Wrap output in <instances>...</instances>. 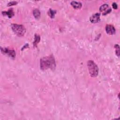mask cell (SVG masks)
I'll return each instance as SVG.
<instances>
[{"mask_svg": "<svg viewBox=\"0 0 120 120\" xmlns=\"http://www.w3.org/2000/svg\"><path fill=\"white\" fill-rule=\"evenodd\" d=\"M40 63L41 69L42 70H45L48 68L53 69L55 68L56 66L54 57L52 55L41 59Z\"/></svg>", "mask_w": 120, "mask_h": 120, "instance_id": "6da1fadb", "label": "cell"}, {"mask_svg": "<svg viewBox=\"0 0 120 120\" xmlns=\"http://www.w3.org/2000/svg\"><path fill=\"white\" fill-rule=\"evenodd\" d=\"M87 65L90 75L94 77L97 76L98 73V68L97 64L92 60H89Z\"/></svg>", "mask_w": 120, "mask_h": 120, "instance_id": "7a4b0ae2", "label": "cell"}, {"mask_svg": "<svg viewBox=\"0 0 120 120\" xmlns=\"http://www.w3.org/2000/svg\"><path fill=\"white\" fill-rule=\"evenodd\" d=\"M11 28L15 33L20 37L23 36L26 31L25 28L21 24H11Z\"/></svg>", "mask_w": 120, "mask_h": 120, "instance_id": "3957f363", "label": "cell"}, {"mask_svg": "<svg viewBox=\"0 0 120 120\" xmlns=\"http://www.w3.org/2000/svg\"><path fill=\"white\" fill-rule=\"evenodd\" d=\"M111 8L107 4H104L101 5L99 8V10L102 13L103 15H106L111 11Z\"/></svg>", "mask_w": 120, "mask_h": 120, "instance_id": "277c9868", "label": "cell"}, {"mask_svg": "<svg viewBox=\"0 0 120 120\" xmlns=\"http://www.w3.org/2000/svg\"><path fill=\"white\" fill-rule=\"evenodd\" d=\"M100 14L98 13H96L92 15L90 18V20L92 23L98 22L100 20Z\"/></svg>", "mask_w": 120, "mask_h": 120, "instance_id": "5b68a950", "label": "cell"}, {"mask_svg": "<svg viewBox=\"0 0 120 120\" xmlns=\"http://www.w3.org/2000/svg\"><path fill=\"white\" fill-rule=\"evenodd\" d=\"M105 30L106 33L109 35H112L115 33V29L113 25L111 24H107L106 25Z\"/></svg>", "mask_w": 120, "mask_h": 120, "instance_id": "8992f818", "label": "cell"}, {"mask_svg": "<svg viewBox=\"0 0 120 120\" xmlns=\"http://www.w3.org/2000/svg\"><path fill=\"white\" fill-rule=\"evenodd\" d=\"M1 50L2 52L8 54L11 57H15V52L14 50H10L8 48H3L1 49Z\"/></svg>", "mask_w": 120, "mask_h": 120, "instance_id": "52a82bcc", "label": "cell"}, {"mask_svg": "<svg viewBox=\"0 0 120 120\" xmlns=\"http://www.w3.org/2000/svg\"><path fill=\"white\" fill-rule=\"evenodd\" d=\"M2 14L3 15H7L9 18H11L14 15V13L12 8L9 9L7 11H2Z\"/></svg>", "mask_w": 120, "mask_h": 120, "instance_id": "ba28073f", "label": "cell"}, {"mask_svg": "<svg viewBox=\"0 0 120 120\" xmlns=\"http://www.w3.org/2000/svg\"><path fill=\"white\" fill-rule=\"evenodd\" d=\"M71 5L75 8H80L82 6V4L80 2H77L76 1H71Z\"/></svg>", "mask_w": 120, "mask_h": 120, "instance_id": "9c48e42d", "label": "cell"}, {"mask_svg": "<svg viewBox=\"0 0 120 120\" xmlns=\"http://www.w3.org/2000/svg\"><path fill=\"white\" fill-rule=\"evenodd\" d=\"M33 15L36 19H38L40 16V12L38 9H35L33 12Z\"/></svg>", "mask_w": 120, "mask_h": 120, "instance_id": "30bf717a", "label": "cell"}, {"mask_svg": "<svg viewBox=\"0 0 120 120\" xmlns=\"http://www.w3.org/2000/svg\"><path fill=\"white\" fill-rule=\"evenodd\" d=\"M48 15H49L52 18H53L54 17V15L55 13H56V11L55 10H52V9H50L48 11Z\"/></svg>", "mask_w": 120, "mask_h": 120, "instance_id": "8fae6325", "label": "cell"}, {"mask_svg": "<svg viewBox=\"0 0 120 120\" xmlns=\"http://www.w3.org/2000/svg\"><path fill=\"white\" fill-rule=\"evenodd\" d=\"M40 41V37L39 35L36 34L35 36V40L33 43L34 45H36Z\"/></svg>", "mask_w": 120, "mask_h": 120, "instance_id": "7c38bea8", "label": "cell"}, {"mask_svg": "<svg viewBox=\"0 0 120 120\" xmlns=\"http://www.w3.org/2000/svg\"><path fill=\"white\" fill-rule=\"evenodd\" d=\"M114 47L116 48V55L119 57L120 56V47L119 45L117 44L114 45Z\"/></svg>", "mask_w": 120, "mask_h": 120, "instance_id": "4fadbf2b", "label": "cell"}, {"mask_svg": "<svg viewBox=\"0 0 120 120\" xmlns=\"http://www.w3.org/2000/svg\"><path fill=\"white\" fill-rule=\"evenodd\" d=\"M17 3V1H10L9 3H8L7 6H13V5H16Z\"/></svg>", "mask_w": 120, "mask_h": 120, "instance_id": "5bb4252c", "label": "cell"}, {"mask_svg": "<svg viewBox=\"0 0 120 120\" xmlns=\"http://www.w3.org/2000/svg\"><path fill=\"white\" fill-rule=\"evenodd\" d=\"M112 7H113V8L114 9H117V8H118V6H117V4H116L115 2L112 3Z\"/></svg>", "mask_w": 120, "mask_h": 120, "instance_id": "9a60e30c", "label": "cell"}]
</instances>
